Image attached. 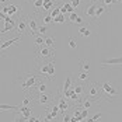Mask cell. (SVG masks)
<instances>
[{
	"label": "cell",
	"mask_w": 122,
	"mask_h": 122,
	"mask_svg": "<svg viewBox=\"0 0 122 122\" xmlns=\"http://www.w3.org/2000/svg\"><path fill=\"white\" fill-rule=\"evenodd\" d=\"M41 74H35V73H31V72H28V76L25 77V79H21V83H20V87L23 88V90H31L32 87H37V80L38 77H39Z\"/></svg>",
	"instance_id": "6da1fadb"
},
{
	"label": "cell",
	"mask_w": 122,
	"mask_h": 122,
	"mask_svg": "<svg viewBox=\"0 0 122 122\" xmlns=\"http://www.w3.org/2000/svg\"><path fill=\"white\" fill-rule=\"evenodd\" d=\"M101 63V69H121L122 67V56H115V58H110V59H102L100 62Z\"/></svg>",
	"instance_id": "7a4b0ae2"
},
{
	"label": "cell",
	"mask_w": 122,
	"mask_h": 122,
	"mask_svg": "<svg viewBox=\"0 0 122 122\" xmlns=\"http://www.w3.org/2000/svg\"><path fill=\"white\" fill-rule=\"evenodd\" d=\"M100 86V91H102L105 96H108V97H119L121 96V91L118 90V88H115L111 81H104V83H101Z\"/></svg>",
	"instance_id": "3957f363"
},
{
	"label": "cell",
	"mask_w": 122,
	"mask_h": 122,
	"mask_svg": "<svg viewBox=\"0 0 122 122\" xmlns=\"http://www.w3.org/2000/svg\"><path fill=\"white\" fill-rule=\"evenodd\" d=\"M97 4L98 3H96L94 0H91V1H88V4L86 6V9H84V15L88 17L91 21L96 20V9H97Z\"/></svg>",
	"instance_id": "277c9868"
},
{
	"label": "cell",
	"mask_w": 122,
	"mask_h": 122,
	"mask_svg": "<svg viewBox=\"0 0 122 122\" xmlns=\"http://www.w3.org/2000/svg\"><path fill=\"white\" fill-rule=\"evenodd\" d=\"M101 96V91H100V86L97 83H91L90 86V88H88V91H87V97L93 98V100H96V101H100L98 97Z\"/></svg>",
	"instance_id": "5b68a950"
},
{
	"label": "cell",
	"mask_w": 122,
	"mask_h": 122,
	"mask_svg": "<svg viewBox=\"0 0 122 122\" xmlns=\"http://www.w3.org/2000/svg\"><path fill=\"white\" fill-rule=\"evenodd\" d=\"M37 58H41V59H46V58H51V59H53V51L49 48V46H41V49L38 51V55Z\"/></svg>",
	"instance_id": "8992f818"
},
{
	"label": "cell",
	"mask_w": 122,
	"mask_h": 122,
	"mask_svg": "<svg viewBox=\"0 0 122 122\" xmlns=\"http://www.w3.org/2000/svg\"><path fill=\"white\" fill-rule=\"evenodd\" d=\"M20 39H21V35H17V37L13 38V39H4V41L0 44V52H3L4 49H7L9 46H11V45H14V44H18Z\"/></svg>",
	"instance_id": "52a82bcc"
},
{
	"label": "cell",
	"mask_w": 122,
	"mask_h": 122,
	"mask_svg": "<svg viewBox=\"0 0 122 122\" xmlns=\"http://www.w3.org/2000/svg\"><path fill=\"white\" fill-rule=\"evenodd\" d=\"M37 100H38V102H39L41 105H48L49 102L52 101V96L48 94V93H39Z\"/></svg>",
	"instance_id": "ba28073f"
},
{
	"label": "cell",
	"mask_w": 122,
	"mask_h": 122,
	"mask_svg": "<svg viewBox=\"0 0 122 122\" xmlns=\"http://www.w3.org/2000/svg\"><path fill=\"white\" fill-rule=\"evenodd\" d=\"M69 21H70L72 24H83V23H84V18H83L77 11H73V13L69 14Z\"/></svg>",
	"instance_id": "9c48e42d"
},
{
	"label": "cell",
	"mask_w": 122,
	"mask_h": 122,
	"mask_svg": "<svg viewBox=\"0 0 122 122\" xmlns=\"http://www.w3.org/2000/svg\"><path fill=\"white\" fill-rule=\"evenodd\" d=\"M18 111H20V112H21V115L24 117V121H28V119H30V117L32 115V108H31L30 105H20Z\"/></svg>",
	"instance_id": "30bf717a"
},
{
	"label": "cell",
	"mask_w": 122,
	"mask_h": 122,
	"mask_svg": "<svg viewBox=\"0 0 122 122\" xmlns=\"http://www.w3.org/2000/svg\"><path fill=\"white\" fill-rule=\"evenodd\" d=\"M27 23H28V30H30V34H31V35H37V30H38L37 21H35L34 18H30Z\"/></svg>",
	"instance_id": "8fae6325"
},
{
	"label": "cell",
	"mask_w": 122,
	"mask_h": 122,
	"mask_svg": "<svg viewBox=\"0 0 122 122\" xmlns=\"http://www.w3.org/2000/svg\"><path fill=\"white\" fill-rule=\"evenodd\" d=\"M105 13H107V6H105V4H102V3H101V4L98 3L97 9H96V18H101Z\"/></svg>",
	"instance_id": "7c38bea8"
},
{
	"label": "cell",
	"mask_w": 122,
	"mask_h": 122,
	"mask_svg": "<svg viewBox=\"0 0 122 122\" xmlns=\"http://www.w3.org/2000/svg\"><path fill=\"white\" fill-rule=\"evenodd\" d=\"M15 30H18V32H20V34H23L25 30H28V23L25 21L24 18H20V20H18V23H17Z\"/></svg>",
	"instance_id": "4fadbf2b"
},
{
	"label": "cell",
	"mask_w": 122,
	"mask_h": 122,
	"mask_svg": "<svg viewBox=\"0 0 122 122\" xmlns=\"http://www.w3.org/2000/svg\"><path fill=\"white\" fill-rule=\"evenodd\" d=\"M58 105H59V110L62 111V112H65V111L69 110V104H67V101H66V98L63 97V94L61 96V98H59V102H58Z\"/></svg>",
	"instance_id": "5bb4252c"
},
{
	"label": "cell",
	"mask_w": 122,
	"mask_h": 122,
	"mask_svg": "<svg viewBox=\"0 0 122 122\" xmlns=\"http://www.w3.org/2000/svg\"><path fill=\"white\" fill-rule=\"evenodd\" d=\"M13 30H15V21L13 20L10 23H4V28L0 31V34H6V32H10Z\"/></svg>",
	"instance_id": "9a60e30c"
},
{
	"label": "cell",
	"mask_w": 122,
	"mask_h": 122,
	"mask_svg": "<svg viewBox=\"0 0 122 122\" xmlns=\"http://www.w3.org/2000/svg\"><path fill=\"white\" fill-rule=\"evenodd\" d=\"M72 87H73L74 93H77L79 96H83V94H84V86L83 84H80V83H74Z\"/></svg>",
	"instance_id": "2e32d148"
},
{
	"label": "cell",
	"mask_w": 122,
	"mask_h": 122,
	"mask_svg": "<svg viewBox=\"0 0 122 122\" xmlns=\"http://www.w3.org/2000/svg\"><path fill=\"white\" fill-rule=\"evenodd\" d=\"M55 77V65H53V61L51 59L49 61V70H48V79L49 80H53Z\"/></svg>",
	"instance_id": "e0dca14e"
},
{
	"label": "cell",
	"mask_w": 122,
	"mask_h": 122,
	"mask_svg": "<svg viewBox=\"0 0 122 122\" xmlns=\"http://www.w3.org/2000/svg\"><path fill=\"white\" fill-rule=\"evenodd\" d=\"M72 74H73V73H72ZM72 74H69V76L66 77V80H65V83H63V91H65V90H67V88H70V87H72V84H73Z\"/></svg>",
	"instance_id": "ac0fdd59"
},
{
	"label": "cell",
	"mask_w": 122,
	"mask_h": 122,
	"mask_svg": "<svg viewBox=\"0 0 122 122\" xmlns=\"http://www.w3.org/2000/svg\"><path fill=\"white\" fill-rule=\"evenodd\" d=\"M52 7H53V0H44V6H42V9H44L45 11H51Z\"/></svg>",
	"instance_id": "d6986e66"
},
{
	"label": "cell",
	"mask_w": 122,
	"mask_h": 122,
	"mask_svg": "<svg viewBox=\"0 0 122 122\" xmlns=\"http://www.w3.org/2000/svg\"><path fill=\"white\" fill-rule=\"evenodd\" d=\"M37 88H38V93H48V86L45 84L44 81L37 83Z\"/></svg>",
	"instance_id": "ffe728a7"
},
{
	"label": "cell",
	"mask_w": 122,
	"mask_h": 122,
	"mask_svg": "<svg viewBox=\"0 0 122 122\" xmlns=\"http://www.w3.org/2000/svg\"><path fill=\"white\" fill-rule=\"evenodd\" d=\"M53 23H58V24H63V23H66V14H59V15H56L55 18H53Z\"/></svg>",
	"instance_id": "44dd1931"
},
{
	"label": "cell",
	"mask_w": 122,
	"mask_h": 122,
	"mask_svg": "<svg viewBox=\"0 0 122 122\" xmlns=\"http://www.w3.org/2000/svg\"><path fill=\"white\" fill-rule=\"evenodd\" d=\"M18 6L17 4H10V10H9V13H7V15H10V17H13L14 14H17L18 13Z\"/></svg>",
	"instance_id": "7402d4cb"
},
{
	"label": "cell",
	"mask_w": 122,
	"mask_h": 122,
	"mask_svg": "<svg viewBox=\"0 0 122 122\" xmlns=\"http://www.w3.org/2000/svg\"><path fill=\"white\" fill-rule=\"evenodd\" d=\"M77 46H79V44H77V38L72 37L70 39H69V48L70 49H76Z\"/></svg>",
	"instance_id": "603a6c76"
},
{
	"label": "cell",
	"mask_w": 122,
	"mask_h": 122,
	"mask_svg": "<svg viewBox=\"0 0 122 122\" xmlns=\"http://www.w3.org/2000/svg\"><path fill=\"white\" fill-rule=\"evenodd\" d=\"M77 80H80V81H84V80H88V72L84 70V72H81V73L77 74Z\"/></svg>",
	"instance_id": "cb8c5ba5"
},
{
	"label": "cell",
	"mask_w": 122,
	"mask_h": 122,
	"mask_svg": "<svg viewBox=\"0 0 122 122\" xmlns=\"http://www.w3.org/2000/svg\"><path fill=\"white\" fill-rule=\"evenodd\" d=\"M42 21H44V24L49 25V24H52V23H53V17H52L51 14H46V15H44Z\"/></svg>",
	"instance_id": "d4e9b609"
},
{
	"label": "cell",
	"mask_w": 122,
	"mask_h": 122,
	"mask_svg": "<svg viewBox=\"0 0 122 122\" xmlns=\"http://www.w3.org/2000/svg\"><path fill=\"white\" fill-rule=\"evenodd\" d=\"M45 45L49 46V48H53V46H55V39L52 37H46L45 38Z\"/></svg>",
	"instance_id": "484cf974"
},
{
	"label": "cell",
	"mask_w": 122,
	"mask_h": 122,
	"mask_svg": "<svg viewBox=\"0 0 122 122\" xmlns=\"http://www.w3.org/2000/svg\"><path fill=\"white\" fill-rule=\"evenodd\" d=\"M79 62H80V66L83 67V70H87V72H88V69H90V63H88L87 61H84V59H80Z\"/></svg>",
	"instance_id": "4316f807"
},
{
	"label": "cell",
	"mask_w": 122,
	"mask_h": 122,
	"mask_svg": "<svg viewBox=\"0 0 122 122\" xmlns=\"http://www.w3.org/2000/svg\"><path fill=\"white\" fill-rule=\"evenodd\" d=\"M31 100H32V97H31V94L28 93V94L25 96V98L23 100V104H21V105H30V102H31Z\"/></svg>",
	"instance_id": "83f0119b"
},
{
	"label": "cell",
	"mask_w": 122,
	"mask_h": 122,
	"mask_svg": "<svg viewBox=\"0 0 122 122\" xmlns=\"http://www.w3.org/2000/svg\"><path fill=\"white\" fill-rule=\"evenodd\" d=\"M35 44H37L38 46L45 45V38H44V37H37V38H35Z\"/></svg>",
	"instance_id": "f1b7e54d"
},
{
	"label": "cell",
	"mask_w": 122,
	"mask_h": 122,
	"mask_svg": "<svg viewBox=\"0 0 122 122\" xmlns=\"http://www.w3.org/2000/svg\"><path fill=\"white\" fill-rule=\"evenodd\" d=\"M70 3H72V6H73L76 10H79V9L81 7V0H72Z\"/></svg>",
	"instance_id": "f546056e"
},
{
	"label": "cell",
	"mask_w": 122,
	"mask_h": 122,
	"mask_svg": "<svg viewBox=\"0 0 122 122\" xmlns=\"http://www.w3.org/2000/svg\"><path fill=\"white\" fill-rule=\"evenodd\" d=\"M59 14H61V7H55V9L51 10V15H52L53 18H55L56 15H59Z\"/></svg>",
	"instance_id": "4dcf8cb0"
},
{
	"label": "cell",
	"mask_w": 122,
	"mask_h": 122,
	"mask_svg": "<svg viewBox=\"0 0 122 122\" xmlns=\"http://www.w3.org/2000/svg\"><path fill=\"white\" fill-rule=\"evenodd\" d=\"M42 6H44V0H34V7L39 10V9H42Z\"/></svg>",
	"instance_id": "1f68e13d"
},
{
	"label": "cell",
	"mask_w": 122,
	"mask_h": 122,
	"mask_svg": "<svg viewBox=\"0 0 122 122\" xmlns=\"http://www.w3.org/2000/svg\"><path fill=\"white\" fill-rule=\"evenodd\" d=\"M38 34H41V35H45V34H46V27H45V25L42 24V25H38Z\"/></svg>",
	"instance_id": "d6a6232c"
},
{
	"label": "cell",
	"mask_w": 122,
	"mask_h": 122,
	"mask_svg": "<svg viewBox=\"0 0 122 122\" xmlns=\"http://www.w3.org/2000/svg\"><path fill=\"white\" fill-rule=\"evenodd\" d=\"M101 117H102V112H97V114H94V115H93V117H91L90 119H87V121H90V122H93V121H98V119H100Z\"/></svg>",
	"instance_id": "836d02e7"
},
{
	"label": "cell",
	"mask_w": 122,
	"mask_h": 122,
	"mask_svg": "<svg viewBox=\"0 0 122 122\" xmlns=\"http://www.w3.org/2000/svg\"><path fill=\"white\" fill-rule=\"evenodd\" d=\"M84 38H90V35H91V30L88 28V27H84V31H83V34H81Z\"/></svg>",
	"instance_id": "e575fe53"
},
{
	"label": "cell",
	"mask_w": 122,
	"mask_h": 122,
	"mask_svg": "<svg viewBox=\"0 0 122 122\" xmlns=\"http://www.w3.org/2000/svg\"><path fill=\"white\" fill-rule=\"evenodd\" d=\"M62 121H63V122L72 121V117H70V115H67V114H65V115H63V118H62Z\"/></svg>",
	"instance_id": "d590c367"
},
{
	"label": "cell",
	"mask_w": 122,
	"mask_h": 122,
	"mask_svg": "<svg viewBox=\"0 0 122 122\" xmlns=\"http://www.w3.org/2000/svg\"><path fill=\"white\" fill-rule=\"evenodd\" d=\"M81 117H83V118H87V117H88V110H87V108H83V110H81Z\"/></svg>",
	"instance_id": "8d00e7d4"
},
{
	"label": "cell",
	"mask_w": 122,
	"mask_h": 122,
	"mask_svg": "<svg viewBox=\"0 0 122 122\" xmlns=\"http://www.w3.org/2000/svg\"><path fill=\"white\" fill-rule=\"evenodd\" d=\"M9 10H10V6H6V4H4V6H3V9H1V11L4 13V14H7Z\"/></svg>",
	"instance_id": "74e56055"
},
{
	"label": "cell",
	"mask_w": 122,
	"mask_h": 122,
	"mask_svg": "<svg viewBox=\"0 0 122 122\" xmlns=\"http://www.w3.org/2000/svg\"><path fill=\"white\" fill-rule=\"evenodd\" d=\"M102 4H105V6H111V4H114V3H112V0H102Z\"/></svg>",
	"instance_id": "f35d334b"
},
{
	"label": "cell",
	"mask_w": 122,
	"mask_h": 122,
	"mask_svg": "<svg viewBox=\"0 0 122 122\" xmlns=\"http://www.w3.org/2000/svg\"><path fill=\"white\" fill-rule=\"evenodd\" d=\"M6 1H7V0H0V3H1V4H4Z\"/></svg>",
	"instance_id": "ab89813d"
},
{
	"label": "cell",
	"mask_w": 122,
	"mask_h": 122,
	"mask_svg": "<svg viewBox=\"0 0 122 122\" xmlns=\"http://www.w3.org/2000/svg\"><path fill=\"white\" fill-rule=\"evenodd\" d=\"M117 1H119V0H112V3H117Z\"/></svg>",
	"instance_id": "60d3db41"
},
{
	"label": "cell",
	"mask_w": 122,
	"mask_h": 122,
	"mask_svg": "<svg viewBox=\"0 0 122 122\" xmlns=\"http://www.w3.org/2000/svg\"><path fill=\"white\" fill-rule=\"evenodd\" d=\"M119 1H121V3H122V0H119Z\"/></svg>",
	"instance_id": "b9f144b4"
}]
</instances>
